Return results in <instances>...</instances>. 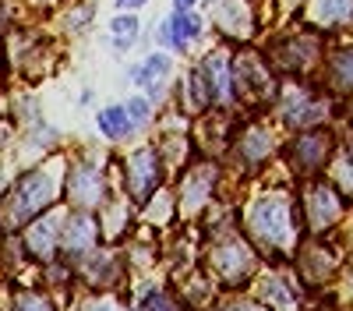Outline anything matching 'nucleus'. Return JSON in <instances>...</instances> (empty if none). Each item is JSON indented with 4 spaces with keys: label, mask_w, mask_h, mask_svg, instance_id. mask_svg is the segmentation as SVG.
<instances>
[{
    "label": "nucleus",
    "mask_w": 353,
    "mask_h": 311,
    "mask_svg": "<svg viewBox=\"0 0 353 311\" xmlns=\"http://www.w3.org/2000/svg\"><path fill=\"white\" fill-rule=\"evenodd\" d=\"M57 184H61V181H57L53 170H36V174H28L14 188V194L8 198V219L21 223L28 216H36L39 209H46L53 202V194H57Z\"/></svg>",
    "instance_id": "f257e3e1"
},
{
    "label": "nucleus",
    "mask_w": 353,
    "mask_h": 311,
    "mask_svg": "<svg viewBox=\"0 0 353 311\" xmlns=\"http://www.w3.org/2000/svg\"><path fill=\"white\" fill-rule=\"evenodd\" d=\"M251 230L265 244H290L293 241V216L283 198H261L251 209Z\"/></svg>",
    "instance_id": "f03ea898"
},
{
    "label": "nucleus",
    "mask_w": 353,
    "mask_h": 311,
    "mask_svg": "<svg viewBox=\"0 0 353 311\" xmlns=\"http://www.w3.org/2000/svg\"><path fill=\"white\" fill-rule=\"evenodd\" d=\"M307 205H311V223H314V226H329V223L343 212V202H339L329 188H314Z\"/></svg>",
    "instance_id": "7ed1b4c3"
},
{
    "label": "nucleus",
    "mask_w": 353,
    "mask_h": 311,
    "mask_svg": "<svg viewBox=\"0 0 353 311\" xmlns=\"http://www.w3.org/2000/svg\"><path fill=\"white\" fill-rule=\"evenodd\" d=\"M152 184H156V156L138 152L131 159V188H134V194H149Z\"/></svg>",
    "instance_id": "20e7f679"
},
{
    "label": "nucleus",
    "mask_w": 353,
    "mask_h": 311,
    "mask_svg": "<svg viewBox=\"0 0 353 311\" xmlns=\"http://www.w3.org/2000/svg\"><path fill=\"white\" fill-rule=\"evenodd\" d=\"M99 128H103L110 138H124V134H131L134 121L128 117V106H110V110L99 113Z\"/></svg>",
    "instance_id": "39448f33"
},
{
    "label": "nucleus",
    "mask_w": 353,
    "mask_h": 311,
    "mask_svg": "<svg viewBox=\"0 0 353 311\" xmlns=\"http://www.w3.org/2000/svg\"><path fill=\"white\" fill-rule=\"evenodd\" d=\"M350 14H353V0H314L318 21H343Z\"/></svg>",
    "instance_id": "423d86ee"
},
{
    "label": "nucleus",
    "mask_w": 353,
    "mask_h": 311,
    "mask_svg": "<svg viewBox=\"0 0 353 311\" xmlns=\"http://www.w3.org/2000/svg\"><path fill=\"white\" fill-rule=\"evenodd\" d=\"M53 230H57V219L36 223L32 230H28V244H32V251H36V254H43V259H46V254L53 251V237H57Z\"/></svg>",
    "instance_id": "0eeeda50"
},
{
    "label": "nucleus",
    "mask_w": 353,
    "mask_h": 311,
    "mask_svg": "<svg viewBox=\"0 0 353 311\" xmlns=\"http://www.w3.org/2000/svg\"><path fill=\"white\" fill-rule=\"evenodd\" d=\"M173 32H176V36H173V43L184 50V46L198 36V18H191L188 11H176V18H173Z\"/></svg>",
    "instance_id": "6e6552de"
},
{
    "label": "nucleus",
    "mask_w": 353,
    "mask_h": 311,
    "mask_svg": "<svg viewBox=\"0 0 353 311\" xmlns=\"http://www.w3.org/2000/svg\"><path fill=\"white\" fill-rule=\"evenodd\" d=\"M74 194L78 202H92L99 194V177H92V170H78L74 174Z\"/></svg>",
    "instance_id": "1a4fd4ad"
},
{
    "label": "nucleus",
    "mask_w": 353,
    "mask_h": 311,
    "mask_svg": "<svg viewBox=\"0 0 353 311\" xmlns=\"http://www.w3.org/2000/svg\"><path fill=\"white\" fill-rule=\"evenodd\" d=\"M297 152L304 156V166H318V159L325 156V138H318V134L304 138L301 146H297Z\"/></svg>",
    "instance_id": "9d476101"
},
{
    "label": "nucleus",
    "mask_w": 353,
    "mask_h": 311,
    "mask_svg": "<svg viewBox=\"0 0 353 311\" xmlns=\"http://www.w3.org/2000/svg\"><path fill=\"white\" fill-rule=\"evenodd\" d=\"M134 32H138V21L134 18H117L113 21V43L117 46H131L134 43Z\"/></svg>",
    "instance_id": "9b49d317"
},
{
    "label": "nucleus",
    "mask_w": 353,
    "mask_h": 311,
    "mask_svg": "<svg viewBox=\"0 0 353 311\" xmlns=\"http://www.w3.org/2000/svg\"><path fill=\"white\" fill-rule=\"evenodd\" d=\"M166 71H170V61H166V57H152V61L145 64L141 71H134V81L145 85V81H152V78H159V74H166Z\"/></svg>",
    "instance_id": "f8f14e48"
},
{
    "label": "nucleus",
    "mask_w": 353,
    "mask_h": 311,
    "mask_svg": "<svg viewBox=\"0 0 353 311\" xmlns=\"http://www.w3.org/2000/svg\"><path fill=\"white\" fill-rule=\"evenodd\" d=\"M88 241H92V223H88V219H78V223L71 226L68 244H71V248H85Z\"/></svg>",
    "instance_id": "ddd939ff"
},
{
    "label": "nucleus",
    "mask_w": 353,
    "mask_h": 311,
    "mask_svg": "<svg viewBox=\"0 0 353 311\" xmlns=\"http://www.w3.org/2000/svg\"><path fill=\"white\" fill-rule=\"evenodd\" d=\"M145 113H149V103H145V99H134V103H128V117H131L134 124H141V121H145Z\"/></svg>",
    "instance_id": "4468645a"
},
{
    "label": "nucleus",
    "mask_w": 353,
    "mask_h": 311,
    "mask_svg": "<svg viewBox=\"0 0 353 311\" xmlns=\"http://www.w3.org/2000/svg\"><path fill=\"white\" fill-rule=\"evenodd\" d=\"M339 181H343L346 188H353V152L339 163Z\"/></svg>",
    "instance_id": "2eb2a0df"
},
{
    "label": "nucleus",
    "mask_w": 353,
    "mask_h": 311,
    "mask_svg": "<svg viewBox=\"0 0 353 311\" xmlns=\"http://www.w3.org/2000/svg\"><path fill=\"white\" fill-rule=\"evenodd\" d=\"M18 311H46V304H43V301H36V297H25V301L18 304Z\"/></svg>",
    "instance_id": "dca6fc26"
},
{
    "label": "nucleus",
    "mask_w": 353,
    "mask_h": 311,
    "mask_svg": "<svg viewBox=\"0 0 353 311\" xmlns=\"http://www.w3.org/2000/svg\"><path fill=\"white\" fill-rule=\"evenodd\" d=\"M339 68H343V78H346V81H353V53H350V57H343V64H339Z\"/></svg>",
    "instance_id": "f3484780"
},
{
    "label": "nucleus",
    "mask_w": 353,
    "mask_h": 311,
    "mask_svg": "<svg viewBox=\"0 0 353 311\" xmlns=\"http://www.w3.org/2000/svg\"><path fill=\"white\" fill-rule=\"evenodd\" d=\"M223 311H261V308H251V304H230V308H223Z\"/></svg>",
    "instance_id": "a211bd4d"
},
{
    "label": "nucleus",
    "mask_w": 353,
    "mask_h": 311,
    "mask_svg": "<svg viewBox=\"0 0 353 311\" xmlns=\"http://www.w3.org/2000/svg\"><path fill=\"white\" fill-rule=\"evenodd\" d=\"M88 311H113V304H110V301H99V304H92Z\"/></svg>",
    "instance_id": "6ab92c4d"
},
{
    "label": "nucleus",
    "mask_w": 353,
    "mask_h": 311,
    "mask_svg": "<svg viewBox=\"0 0 353 311\" xmlns=\"http://www.w3.org/2000/svg\"><path fill=\"white\" fill-rule=\"evenodd\" d=\"M121 8H138V4H145V0H117Z\"/></svg>",
    "instance_id": "aec40b11"
},
{
    "label": "nucleus",
    "mask_w": 353,
    "mask_h": 311,
    "mask_svg": "<svg viewBox=\"0 0 353 311\" xmlns=\"http://www.w3.org/2000/svg\"><path fill=\"white\" fill-rule=\"evenodd\" d=\"M191 8V0H176V11H188Z\"/></svg>",
    "instance_id": "412c9836"
}]
</instances>
